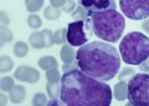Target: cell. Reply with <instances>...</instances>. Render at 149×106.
<instances>
[{"label": "cell", "instance_id": "8", "mask_svg": "<svg viewBox=\"0 0 149 106\" xmlns=\"http://www.w3.org/2000/svg\"><path fill=\"white\" fill-rule=\"evenodd\" d=\"M79 5L83 6L90 13L116 8L115 0H79Z\"/></svg>", "mask_w": 149, "mask_h": 106}, {"label": "cell", "instance_id": "36", "mask_svg": "<svg viewBox=\"0 0 149 106\" xmlns=\"http://www.w3.org/2000/svg\"><path fill=\"white\" fill-rule=\"evenodd\" d=\"M1 105H6L7 104V97L5 95L3 94V93H1Z\"/></svg>", "mask_w": 149, "mask_h": 106}, {"label": "cell", "instance_id": "25", "mask_svg": "<svg viewBox=\"0 0 149 106\" xmlns=\"http://www.w3.org/2000/svg\"><path fill=\"white\" fill-rule=\"evenodd\" d=\"M27 23L28 26L32 29H39L42 26V19L40 18V16L38 15H30L27 18Z\"/></svg>", "mask_w": 149, "mask_h": 106}, {"label": "cell", "instance_id": "26", "mask_svg": "<svg viewBox=\"0 0 149 106\" xmlns=\"http://www.w3.org/2000/svg\"><path fill=\"white\" fill-rule=\"evenodd\" d=\"M13 40V34L6 26H1V46L4 43H10Z\"/></svg>", "mask_w": 149, "mask_h": 106}, {"label": "cell", "instance_id": "24", "mask_svg": "<svg viewBox=\"0 0 149 106\" xmlns=\"http://www.w3.org/2000/svg\"><path fill=\"white\" fill-rule=\"evenodd\" d=\"M0 86H1L2 91H10L12 88L15 86V84H14V79L12 78L11 76H4V78H1Z\"/></svg>", "mask_w": 149, "mask_h": 106}, {"label": "cell", "instance_id": "4", "mask_svg": "<svg viewBox=\"0 0 149 106\" xmlns=\"http://www.w3.org/2000/svg\"><path fill=\"white\" fill-rule=\"evenodd\" d=\"M119 53L125 64L140 66L149 59V38L137 31L126 34L119 44Z\"/></svg>", "mask_w": 149, "mask_h": 106}, {"label": "cell", "instance_id": "33", "mask_svg": "<svg viewBox=\"0 0 149 106\" xmlns=\"http://www.w3.org/2000/svg\"><path fill=\"white\" fill-rule=\"evenodd\" d=\"M7 24H9V18L7 16V14L4 13L3 11L1 12V26H7Z\"/></svg>", "mask_w": 149, "mask_h": 106}, {"label": "cell", "instance_id": "14", "mask_svg": "<svg viewBox=\"0 0 149 106\" xmlns=\"http://www.w3.org/2000/svg\"><path fill=\"white\" fill-rule=\"evenodd\" d=\"M29 43L34 49H43L46 47L42 32H33L29 37Z\"/></svg>", "mask_w": 149, "mask_h": 106}, {"label": "cell", "instance_id": "29", "mask_svg": "<svg viewBox=\"0 0 149 106\" xmlns=\"http://www.w3.org/2000/svg\"><path fill=\"white\" fill-rule=\"evenodd\" d=\"M74 9H76V3L73 1V0H67L66 4L62 7V10L66 13H70V12H73Z\"/></svg>", "mask_w": 149, "mask_h": 106}, {"label": "cell", "instance_id": "17", "mask_svg": "<svg viewBox=\"0 0 149 106\" xmlns=\"http://www.w3.org/2000/svg\"><path fill=\"white\" fill-rule=\"evenodd\" d=\"M25 5L27 11L33 13L41 10V8L44 6V0H25Z\"/></svg>", "mask_w": 149, "mask_h": 106}, {"label": "cell", "instance_id": "2", "mask_svg": "<svg viewBox=\"0 0 149 106\" xmlns=\"http://www.w3.org/2000/svg\"><path fill=\"white\" fill-rule=\"evenodd\" d=\"M79 67L84 73L102 81L114 78L120 69V56L109 43L93 41L81 46L76 53Z\"/></svg>", "mask_w": 149, "mask_h": 106}, {"label": "cell", "instance_id": "22", "mask_svg": "<svg viewBox=\"0 0 149 106\" xmlns=\"http://www.w3.org/2000/svg\"><path fill=\"white\" fill-rule=\"evenodd\" d=\"M46 78L49 82H60L61 74L57 69H51L49 71H46Z\"/></svg>", "mask_w": 149, "mask_h": 106}, {"label": "cell", "instance_id": "13", "mask_svg": "<svg viewBox=\"0 0 149 106\" xmlns=\"http://www.w3.org/2000/svg\"><path fill=\"white\" fill-rule=\"evenodd\" d=\"M38 66H39L43 71H49L51 69H57L58 62L54 57L52 56H45L39 59L38 61Z\"/></svg>", "mask_w": 149, "mask_h": 106}, {"label": "cell", "instance_id": "6", "mask_svg": "<svg viewBox=\"0 0 149 106\" xmlns=\"http://www.w3.org/2000/svg\"><path fill=\"white\" fill-rule=\"evenodd\" d=\"M93 33L91 18L69 23L67 28V42L73 47H81L88 43Z\"/></svg>", "mask_w": 149, "mask_h": 106}, {"label": "cell", "instance_id": "3", "mask_svg": "<svg viewBox=\"0 0 149 106\" xmlns=\"http://www.w3.org/2000/svg\"><path fill=\"white\" fill-rule=\"evenodd\" d=\"M93 34L100 40L116 43L121 38L125 29V18L115 9L91 12Z\"/></svg>", "mask_w": 149, "mask_h": 106}, {"label": "cell", "instance_id": "27", "mask_svg": "<svg viewBox=\"0 0 149 106\" xmlns=\"http://www.w3.org/2000/svg\"><path fill=\"white\" fill-rule=\"evenodd\" d=\"M32 103L33 105L35 106H44V105H47L48 103V99H47V96L42 92H39V93H36L33 97V100H32Z\"/></svg>", "mask_w": 149, "mask_h": 106}, {"label": "cell", "instance_id": "15", "mask_svg": "<svg viewBox=\"0 0 149 106\" xmlns=\"http://www.w3.org/2000/svg\"><path fill=\"white\" fill-rule=\"evenodd\" d=\"M46 90L51 99H57L58 97H60L61 84H59V82H49L48 81L46 85Z\"/></svg>", "mask_w": 149, "mask_h": 106}, {"label": "cell", "instance_id": "18", "mask_svg": "<svg viewBox=\"0 0 149 106\" xmlns=\"http://www.w3.org/2000/svg\"><path fill=\"white\" fill-rule=\"evenodd\" d=\"M72 17H73V19H74V21L84 20V19H86L90 17V12L86 10L83 6L78 5V7L72 12Z\"/></svg>", "mask_w": 149, "mask_h": 106}, {"label": "cell", "instance_id": "12", "mask_svg": "<svg viewBox=\"0 0 149 106\" xmlns=\"http://www.w3.org/2000/svg\"><path fill=\"white\" fill-rule=\"evenodd\" d=\"M73 46L71 45H64L60 51V58L65 64L74 62V59L76 57V52H74Z\"/></svg>", "mask_w": 149, "mask_h": 106}, {"label": "cell", "instance_id": "31", "mask_svg": "<svg viewBox=\"0 0 149 106\" xmlns=\"http://www.w3.org/2000/svg\"><path fill=\"white\" fill-rule=\"evenodd\" d=\"M67 0H50V3L52 6L56 7V8H60V7H63L66 4Z\"/></svg>", "mask_w": 149, "mask_h": 106}, {"label": "cell", "instance_id": "19", "mask_svg": "<svg viewBox=\"0 0 149 106\" xmlns=\"http://www.w3.org/2000/svg\"><path fill=\"white\" fill-rule=\"evenodd\" d=\"M61 11L54 6H47L44 10V16L48 20H56L60 17Z\"/></svg>", "mask_w": 149, "mask_h": 106}, {"label": "cell", "instance_id": "7", "mask_svg": "<svg viewBox=\"0 0 149 106\" xmlns=\"http://www.w3.org/2000/svg\"><path fill=\"white\" fill-rule=\"evenodd\" d=\"M119 7L123 15L131 20L149 18V0H119Z\"/></svg>", "mask_w": 149, "mask_h": 106}, {"label": "cell", "instance_id": "20", "mask_svg": "<svg viewBox=\"0 0 149 106\" xmlns=\"http://www.w3.org/2000/svg\"><path fill=\"white\" fill-rule=\"evenodd\" d=\"M0 62H1V64H0V71H1V73H8V71H12V69H13L14 62L10 57L2 56Z\"/></svg>", "mask_w": 149, "mask_h": 106}, {"label": "cell", "instance_id": "5", "mask_svg": "<svg viewBox=\"0 0 149 106\" xmlns=\"http://www.w3.org/2000/svg\"><path fill=\"white\" fill-rule=\"evenodd\" d=\"M127 99L133 106H149V73H135L129 79Z\"/></svg>", "mask_w": 149, "mask_h": 106}, {"label": "cell", "instance_id": "21", "mask_svg": "<svg viewBox=\"0 0 149 106\" xmlns=\"http://www.w3.org/2000/svg\"><path fill=\"white\" fill-rule=\"evenodd\" d=\"M67 42V29H58L54 33V43L56 45H62Z\"/></svg>", "mask_w": 149, "mask_h": 106}, {"label": "cell", "instance_id": "10", "mask_svg": "<svg viewBox=\"0 0 149 106\" xmlns=\"http://www.w3.org/2000/svg\"><path fill=\"white\" fill-rule=\"evenodd\" d=\"M10 100L13 103H20L26 97V89L23 85H15L9 91Z\"/></svg>", "mask_w": 149, "mask_h": 106}, {"label": "cell", "instance_id": "16", "mask_svg": "<svg viewBox=\"0 0 149 106\" xmlns=\"http://www.w3.org/2000/svg\"><path fill=\"white\" fill-rule=\"evenodd\" d=\"M29 47L25 42H17L13 47V53L17 58H24L27 56Z\"/></svg>", "mask_w": 149, "mask_h": 106}, {"label": "cell", "instance_id": "30", "mask_svg": "<svg viewBox=\"0 0 149 106\" xmlns=\"http://www.w3.org/2000/svg\"><path fill=\"white\" fill-rule=\"evenodd\" d=\"M74 69H80L78 62H68V64H65L63 66V71H65V73L70 71H74Z\"/></svg>", "mask_w": 149, "mask_h": 106}, {"label": "cell", "instance_id": "28", "mask_svg": "<svg viewBox=\"0 0 149 106\" xmlns=\"http://www.w3.org/2000/svg\"><path fill=\"white\" fill-rule=\"evenodd\" d=\"M43 37H44L45 40V44H46V48H50L52 47L53 45L55 44L54 43V34L50 29H44L42 31Z\"/></svg>", "mask_w": 149, "mask_h": 106}, {"label": "cell", "instance_id": "11", "mask_svg": "<svg viewBox=\"0 0 149 106\" xmlns=\"http://www.w3.org/2000/svg\"><path fill=\"white\" fill-rule=\"evenodd\" d=\"M113 95L115 99L118 101H123L127 98V82L120 80L113 87Z\"/></svg>", "mask_w": 149, "mask_h": 106}, {"label": "cell", "instance_id": "9", "mask_svg": "<svg viewBox=\"0 0 149 106\" xmlns=\"http://www.w3.org/2000/svg\"><path fill=\"white\" fill-rule=\"evenodd\" d=\"M40 73L36 69L28 66H20L14 71V78L19 81L35 83L40 79Z\"/></svg>", "mask_w": 149, "mask_h": 106}, {"label": "cell", "instance_id": "23", "mask_svg": "<svg viewBox=\"0 0 149 106\" xmlns=\"http://www.w3.org/2000/svg\"><path fill=\"white\" fill-rule=\"evenodd\" d=\"M134 74H135V71L130 67H124V69H122V71L119 73L118 79H119V81L120 80H123V81L129 80Z\"/></svg>", "mask_w": 149, "mask_h": 106}, {"label": "cell", "instance_id": "32", "mask_svg": "<svg viewBox=\"0 0 149 106\" xmlns=\"http://www.w3.org/2000/svg\"><path fill=\"white\" fill-rule=\"evenodd\" d=\"M47 105H49V106H53V105H59V106H62V105H65L64 104V102L61 100V98L60 99H51L49 101V102L47 103Z\"/></svg>", "mask_w": 149, "mask_h": 106}, {"label": "cell", "instance_id": "34", "mask_svg": "<svg viewBox=\"0 0 149 106\" xmlns=\"http://www.w3.org/2000/svg\"><path fill=\"white\" fill-rule=\"evenodd\" d=\"M139 69L141 71H149V59L139 66Z\"/></svg>", "mask_w": 149, "mask_h": 106}, {"label": "cell", "instance_id": "1", "mask_svg": "<svg viewBox=\"0 0 149 106\" xmlns=\"http://www.w3.org/2000/svg\"><path fill=\"white\" fill-rule=\"evenodd\" d=\"M112 95L109 84L81 69L67 71L61 78L60 98L67 106H109Z\"/></svg>", "mask_w": 149, "mask_h": 106}, {"label": "cell", "instance_id": "35", "mask_svg": "<svg viewBox=\"0 0 149 106\" xmlns=\"http://www.w3.org/2000/svg\"><path fill=\"white\" fill-rule=\"evenodd\" d=\"M141 27H142V29L145 31V32L149 33V18H147L145 21H144L142 23V25H141Z\"/></svg>", "mask_w": 149, "mask_h": 106}]
</instances>
